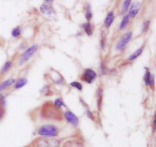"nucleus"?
<instances>
[{
    "instance_id": "nucleus-1",
    "label": "nucleus",
    "mask_w": 156,
    "mask_h": 147,
    "mask_svg": "<svg viewBox=\"0 0 156 147\" xmlns=\"http://www.w3.org/2000/svg\"><path fill=\"white\" fill-rule=\"evenodd\" d=\"M42 115L44 118L51 119V120H61L62 119V113L60 110L54 107L51 102L44 104L42 108Z\"/></svg>"
},
{
    "instance_id": "nucleus-2",
    "label": "nucleus",
    "mask_w": 156,
    "mask_h": 147,
    "mask_svg": "<svg viewBox=\"0 0 156 147\" xmlns=\"http://www.w3.org/2000/svg\"><path fill=\"white\" fill-rule=\"evenodd\" d=\"M32 147H60V141L55 137H40L31 143Z\"/></svg>"
},
{
    "instance_id": "nucleus-3",
    "label": "nucleus",
    "mask_w": 156,
    "mask_h": 147,
    "mask_svg": "<svg viewBox=\"0 0 156 147\" xmlns=\"http://www.w3.org/2000/svg\"><path fill=\"white\" fill-rule=\"evenodd\" d=\"M59 134V129L54 125H44L38 128L37 134L41 137H56Z\"/></svg>"
},
{
    "instance_id": "nucleus-4",
    "label": "nucleus",
    "mask_w": 156,
    "mask_h": 147,
    "mask_svg": "<svg viewBox=\"0 0 156 147\" xmlns=\"http://www.w3.org/2000/svg\"><path fill=\"white\" fill-rule=\"evenodd\" d=\"M38 49V46L37 44L35 45L31 46V47H29L27 50H26V51L23 53L22 55L21 56L19 59V64L21 65V64H24V63L27 62L28 59H30L31 58V56L34 54L35 53L37 52Z\"/></svg>"
},
{
    "instance_id": "nucleus-5",
    "label": "nucleus",
    "mask_w": 156,
    "mask_h": 147,
    "mask_svg": "<svg viewBox=\"0 0 156 147\" xmlns=\"http://www.w3.org/2000/svg\"><path fill=\"white\" fill-rule=\"evenodd\" d=\"M133 38V32L132 31H128L126 34L123 35V37L121 38V39L120 40V41L118 42L117 45V50L119 51H122L123 49L126 47V46L127 45L128 43L130 41V40Z\"/></svg>"
},
{
    "instance_id": "nucleus-6",
    "label": "nucleus",
    "mask_w": 156,
    "mask_h": 147,
    "mask_svg": "<svg viewBox=\"0 0 156 147\" xmlns=\"http://www.w3.org/2000/svg\"><path fill=\"white\" fill-rule=\"evenodd\" d=\"M62 147H85L84 141L79 137H73L65 141Z\"/></svg>"
},
{
    "instance_id": "nucleus-7",
    "label": "nucleus",
    "mask_w": 156,
    "mask_h": 147,
    "mask_svg": "<svg viewBox=\"0 0 156 147\" xmlns=\"http://www.w3.org/2000/svg\"><path fill=\"white\" fill-rule=\"evenodd\" d=\"M97 77V73L91 69H86L82 74V79L87 83H91Z\"/></svg>"
},
{
    "instance_id": "nucleus-8",
    "label": "nucleus",
    "mask_w": 156,
    "mask_h": 147,
    "mask_svg": "<svg viewBox=\"0 0 156 147\" xmlns=\"http://www.w3.org/2000/svg\"><path fill=\"white\" fill-rule=\"evenodd\" d=\"M64 116H65V118L69 124H71L73 126L76 127L79 124V118L73 114L72 111H66L65 114H64Z\"/></svg>"
},
{
    "instance_id": "nucleus-9",
    "label": "nucleus",
    "mask_w": 156,
    "mask_h": 147,
    "mask_svg": "<svg viewBox=\"0 0 156 147\" xmlns=\"http://www.w3.org/2000/svg\"><path fill=\"white\" fill-rule=\"evenodd\" d=\"M140 3L138 2H135L133 3L130 6V9H129V18H135L139 13V11H140Z\"/></svg>"
},
{
    "instance_id": "nucleus-10",
    "label": "nucleus",
    "mask_w": 156,
    "mask_h": 147,
    "mask_svg": "<svg viewBox=\"0 0 156 147\" xmlns=\"http://www.w3.org/2000/svg\"><path fill=\"white\" fill-rule=\"evenodd\" d=\"M46 2L44 3L42 5L40 8V10L42 13L45 14V15H52L53 14V8H52L51 2L52 1H45Z\"/></svg>"
},
{
    "instance_id": "nucleus-11",
    "label": "nucleus",
    "mask_w": 156,
    "mask_h": 147,
    "mask_svg": "<svg viewBox=\"0 0 156 147\" xmlns=\"http://www.w3.org/2000/svg\"><path fill=\"white\" fill-rule=\"evenodd\" d=\"M144 82L146 85H149L150 87L153 88L154 86V76L149 71H146L144 76Z\"/></svg>"
},
{
    "instance_id": "nucleus-12",
    "label": "nucleus",
    "mask_w": 156,
    "mask_h": 147,
    "mask_svg": "<svg viewBox=\"0 0 156 147\" xmlns=\"http://www.w3.org/2000/svg\"><path fill=\"white\" fill-rule=\"evenodd\" d=\"M114 12H110L108 14L106 17V19H105V25L107 28H109L111 27V25L112 24V23L114 22Z\"/></svg>"
},
{
    "instance_id": "nucleus-13",
    "label": "nucleus",
    "mask_w": 156,
    "mask_h": 147,
    "mask_svg": "<svg viewBox=\"0 0 156 147\" xmlns=\"http://www.w3.org/2000/svg\"><path fill=\"white\" fill-rule=\"evenodd\" d=\"M15 82V79H9L7 80L4 81L3 82H2L0 84V91H3V90L6 89L7 88H9V86L13 85V83Z\"/></svg>"
},
{
    "instance_id": "nucleus-14",
    "label": "nucleus",
    "mask_w": 156,
    "mask_h": 147,
    "mask_svg": "<svg viewBox=\"0 0 156 147\" xmlns=\"http://www.w3.org/2000/svg\"><path fill=\"white\" fill-rule=\"evenodd\" d=\"M143 50H144V46H143V47H141L140 48H139L138 50H136L132 55H130L129 57V60H134V59H136L137 57H139V56L141 55V53H143Z\"/></svg>"
},
{
    "instance_id": "nucleus-15",
    "label": "nucleus",
    "mask_w": 156,
    "mask_h": 147,
    "mask_svg": "<svg viewBox=\"0 0 156 147\" xmlns=\"http://www.w3.org/2000/svg\"><path fill=\"white\" fill-rule=\"evenodd\" d=\"M82 27L85 30V33L87 34L89 36H91L93 34V30H92V27H91V24H90L89 22L88 23H85V24H82Z\"/></svg>"
},
{
    "instance_id": "nucleus-16",
    "label": "nucleus",
    "mask_w": 156,
    "mask_h": 147,
    "mask_svg": "<svg viewBox=\"0 0 156 147\" xmlns=\"http://www.w3.org/2000/svg\"><path fill=\"white\" fill-rule=\"evenodd\" d=\"M27 79H24V78H21V79H18L15 85V88L18 89V88H22V87H24L27 84Z\"/></svg>"
},
{
    "instance_id": "nucleus-17",
    "label": "nucleus",
    "mask_w": 156,
    "mask_h": 147,
    "mask_svg": "<svg viewBox=\"0 0 156 147\" xmlns=\"http://www.w3.org/2000/svg\"><path fill=\"white\" fill-rule=\"evenodd\" d=\"M129 17L128 15H124V17H123V20H122L121 23H120V30H123V29H124L125 27L127 26L128 23H129Z\"/></svg>"
},
{
    "instance_id": "nucleus-18",
    "label": "nucleus",
    "mask_w": 156,
    "mask_h": 147,
    "mask_svg": "<svg viewBox=\"0 0 156 147\" xmlns=\"http://www.w3.org/2000/svg\"><path fill=\"white\" fill-rule=\"evenodd\" d=\"M12 66V61H7V62L4 64L2 68L0 73H1V74H4V73H5L6 72H8L9 70H10Z\"/></svg>"
},
{
    "instance_id": "nucleus-19",
    "label": "nucleus",
    "mask_w": 156,
    "mask_h": 147,
    "mask_svg": "<svg viewBox=\"0 0 156 147\" xmlns=\"http://www.w3.org/2000/svg\"><path fill=\"white\" fill-rule=\"evenodd\" d=\"M5 115V102L4 99H0V120Z\"/></svg>"
},
{
    "instance_id": "nucleus-20",
    "label": "nucleus",
    "mask_w": 156,
    "mask_h": 147,
    "mask_svg": "<svg viewBox=\"0 0 156 147\" xmlns=\"http://www.w3.org/2000/svg\"><path fill=\"white\" fill-rule=\"evenodd\" d=\"M21 34V29L19 26L15 27L12 31V35L13 38H18Z\"/></svg>"
},
{
    "instance_id": "nucleus-21",
    "label": "nucleus",
    "mask_w": 156,
    "mask_h": 147,
    "mask_svg": "<svg viewBox=\"0 0 156 147\" xmlns=\"http://www.w3.org/2000/svg\"><path fill=\"white\" fill-rule=\"evenodd\" d=\"M53 105H54L55 108H57V109H59V110H60L62 107H65V104L63 103V102H62L60 99H56V100L54 102Z\"/></svg>"
},
{
    "instance_id": "nucleus-22",
    "label": "nucleus",
    "mask_w": 156,
    "mask_h": 147,
    "mask_svg": "<svg viewBox=\"0 0 156 147\" xmlns=\"http://www.w3.org/2000/svg\"><path fill=\"white\" fill-rule=\"evenodd\" d=\"M130 5H131V1H129V0L124 1V2H123V6H122V12H123V13H125V12L128 10V8L129 7Z\"/></svg>"
},
{
    "instance_id": "nucleus-23",
    "label": "nucleus",
    "mask_w": 156,
    "mask_h": 147,
    "mask_svg": "<svg viewBox=\"0 0 156 147\" xmlns=\"http://www.w3.org/2000/svg\"><path fill=\"white\" fill-rule=\"evenodd\" d=\"M91 17H92V12H91V8H90V5H89L86 9V12H85V18H86V19L88 20V21H90Z\"/></svg>"
},
{
    "instance_id": "nucleus-24",
    "label": "nucleus",
    "mask_w": 156,
    "mask_h": 147,
    "mask_svg": "<svg viewBox=\"0 0 156 147\" xmlns=\"http://www.w3.org/2000/svg\"><path fill=\"white\" fill-rule=\"evenodd\" d=\"M70 85H71V86H73V87H74V88H77V89H79V91H82V84H81L80 82H72V83H70Z\"/></svg>"
},
{
    "instance_id": "nucleus-25",
    "label": "nucleus",
    "mask_w": 156,
    "mask_h": 147,
    "mask_svg": "<svg viewBox=\"0 0 156 147\" xmlns=\"http://www.w3.org/2000/svg\"><path fill=\"white\" fill-rule=\"evenodd\" d=\"M149 24H150V21H146L143 23V32L147 31L149 27Z\"/></svg>"
},
{
    "instance_id": "nucleus-26",
    "label": "nucleus",
    "mask_w": 156,
    "mask_h": 147,
    "mask_svg": "<svg viewBox=\"0 0 156 147\" xmlns=\"http://www.w3.org/2000/svg\"><path fill=\"white\" fill-rule=\"evenodd\" d=\"M87 112H88V117H89L91 119H92V120H94V118H93V115H92V114H91V111H87Z\"/></svg>"
},
{
    "instance_id": "nucleus-27",
    "label": "nucleus",
    "mask_w": 156,
    "mask_h": 147,
    "mask_svg": "<svg viewBox=\"0 0 156 147\" xmlns=\"http://www.w3.org/2000/svg\"><path fill=\"white\" fill-rule=\"evenodd\" d=\"M155 117H154V119H153V131H155Z\"/></svg>"
},
{
    "instance_id": "nucleus-28",
    "label": "nucleus",
    "mask_w": 156,
    "mask_h": 147,
    "mask_svg": "<svg viewBox=\"0 0 156 147\" xmlns=\"http://www.w3.org/2000/svg\"><path fill=\"white\" fill-rule=\"evenodd\" d=\"M24 147H32V146H31V145H28V146H24Z\"/></svg>"
}]
</instances>
